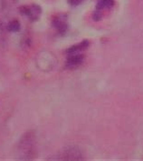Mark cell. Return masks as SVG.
<instances>
[{
  "label": "cell",
  "mask_w": 143,
  "mask_h": 161,
  "mask_svg": "<svg viewBox=\"0 0 143 161\" xmlns=\"http://www.w3.org/2000/svg\"><path fill=\"white\" fill-rule=\"evenodd\" d=\"M34 132L28 131L20 138L18 143V156L20 159L29 160L34 158Z\"/></svg>",
  "instance_id": "cell-1"
},
{
  "label": "cell",
  "mask_w": 143,
  "mask_h": 161,
  "mask_svg": "<svg viewBox=\"0 0 143 161\" xmlns=\"http://www.w3.org/2000/svg\"><path fill=\"white\" fill-rule=\"evenodd\" d=\"M20 12L23 15L29 17L30 20L35 21L40 17V15L42 13V9L37 5H32V6H29V7H22V8H20Z\"/></svg>",
  "instance_id": "cell-2"
},
{
  "label": "cell",
  "mask_w": 143,
  "mask_h": 161,
  "mask_svg": "<svg viewBox=\"0 0 143 161\" xmlns=\"http://www.w3.org/2000/svg\"><path fill=\"white\" fill-rule=\"evenodd\" d=\"M114 6V0H100L96 6V10L93 14L94 20L98 21L101 18L103 12L107 9L111 8Z\"/></svg>",
  "instance_id": "cell-3"
},
{
  "label": "cell",
  "mask_w": 143,
  "mask_h": 161,
  "mask_svg": "<svg viewBox=\"0 0 143 161\" xmlns=\"http://www.w3.org/2000/svg\"><path fill=\"white\" fill-rule=\"evenodd\" d=\"M84 61V56L82 54H76V55H69L66 62V68H75L79 67Z\"/></svg>",
  "instance_id": "cell-4"
},
{
  "label": "cell",
  "mask_w": 143,
  "mask_h": 161,
  "mask_svg": "<svg viewBox=\"0 0 143 161\" xmlns=\"http://www.w3.org/2000/svg\"><path fill=\"white\" fill-rule=\"evenodd\" d=\"M53 25L61 34H63L66 31L67 25H66V21L64 20V17H63V16H56L54 17L53 19Z\"/></svg>",
  "instance_id": "cell-5"
},
{
  "label": "cell",
  "mask_w": 143,
  "mask_h": 161,
  "mask_svg": "<svg viewBox=\"0 0 143 161\" xmlns=\"http://www.w3.org/2000/svg\"><path fill=\"white\" fill-rule=\"evenodd\" d=\"M82 156L80 151H78L75 148H71L65 150L63 157H60L57 159H68V160H74V159H82Z\"/></svg>",
  "instance_id": "cell-6"
},
{
  "label": "cell",
  "mask_w": 143,
  "mask_h": 161,
  "mask_svg": "<svg viewBox=\"0 0 143 161\" xmlns=\"http://www.w3.org/2000/svg\"><path fill=\"white\" fill-rule=\"evenodd\" d=\"M89 46V42L84 40L80 44H77L75 46L70 47L67 50L68 55H76V54H81L83 51H84Z\"/></svg>",
  "instance_id": "cell-7"
},
{
  "label": "cell",
  "mask_w": 143,
  "mask_h": 161,
  "mask_svg": "<svg viewBox=\"0 0 143 161\" xmlns=\"http://www.w3.org/2000/svg\"><path fill=\"white\" fill-rule=\"evenodd\" d=\"M8 29L9 31H12V32H17L20 29V24L17 20H13L11 21L8 25Z\"/></svg>",
  "instance_id": "cell-8"
},
{
  "label": "cell",
  "mask_w": 143,
  "mask_h": 161,
  "mask_svg": "<svg viewBox=\"0 0 143 161\" xmlns=\"http://www.w3.org/2000/svg\"><path fill=\"white\" fill-rule=\"evenodd\" d=\"M84 0H68V3L72 6H77L79 4H81Z\"/></svg>",
  "instance_id": "cell-9"
}]
</instances>
